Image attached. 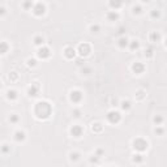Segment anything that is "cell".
<instances>
[{"instance_id": "obj_15", "label": "cell", "mask_w": 167, "mask_h": 167, "mask_svg": "<svg viewBox=\"0 0 167 167\" xmlns=\"http://www.w3.org/2000/svg\"><path fill=\"white\" fill-rule=\"evenodd\" d=\"M5 97H7L8 101L13 102V101H16L18 98V93H17V90H14V89H9V90H7Z\"/></svg>"}, {"instance_id": "obj_16", "label": "cell", "mask_w": 167, "mask_h": 167, "mask_svg": "<svg viewBox=\"0 0 167 167\" xmlns=\"http://www.w3.org/2000/svg\"><path fill=\"white\" fill-rule=\"evenodd\" d=\"M119 106H120V108L123 111H129L130 108H132V103H130V101H128V99H124V101H121V102L119 103Z\"/></svg>"}, {"instance_id": "obj_19", "label": "cell", "mask_w": 167, "mask_h": 167, "mask_svg": "<svg viewBox=\"0 0 167 167\" xmlns=\"http://www.w3.org/2000/svg\"><path fill=\"white\" fill-rule=\"evenodd\" d=\"M80 159H81V154H80L78 151H71L69 153V161L72 163H77Z\"/></svg>"}, {"instance_id": "obj_17", "label": "cell", "mask_w": 167, "mask_h": 167, "mask_svg": "<svg viewBox=\"0 0 167 167\" xmlns=\"http://www.w3.org/2000/svg\"><path fill=\"white\" fill-rule=\"evenodd\" d=\"M128 43H129V39L125 37V35H121V37L118 39V46H119V48H125V47H128Z\"/></svg>"}, {"instance_id": "obj_7", "label": "cell", "mask_w": 167, "mask_h": 167, "mask_svg": "<svg viewBox=\"0 0 167 167\" xmlns=\"http://www.w3.org/2000/svg\"><path fill=\"white\" fill-rule=\"evenodd\" d=\"M51 50H50L47 46H41V47H38V50H37V56L39 57V59H42V60H46V59H48L50 56H51Z\"/></svg>"}, {"instance_id": "obj_31", "label": "cell", "mask_w": 167, "mask_h": 167, "mask_svg": "<svg viewBox=\"0 0 167 167\" xmlns=\"http://www.w3.org/2000/svg\"><path fill=\"white\" fill-rule=\"evenodd\" d=\"M33 2L32 0H26V2H24L22 3V8L25 9V11H32V8H33Z\"/></svg>"}, {"instance_id": "obj_9", "label": "cell", "mask_w": 167, "mask_h": 167, "mask_svg": "<svg viewBox=\"0 0 167 167\" xmlns=\"http://www.w3.org/2000/svg\"><path fill=\"white\" fill-rule=\"evenodd\" d=\"M69 133H71L72 137H75V139H80V137L84 135V128L80 125V124H75V125L71 127Z\"/></svg>"}, {"instance_id": "obj_42", "label": "cell", "mask_w": 167, "mask_h": 167, "mask_svg": "<svg viewBox=\"0 0 167 167\" xmlns=\"http://www.w3.org/2000/svg\"><path fill=\"white\" fill-rule=\"evenodd\" d=\"M124 30H125V29H124V27H120L118 33H119V34H124Z\"/></svg>"}, {"instance_id": "obj_12", "label": "cell", "mask_w": 167, "mask_h": 167, "mask_svg": "<svg viewBox=\"0 0 167 167\" xmlns=\"http://www.w3.org/2000/svg\"><path fill=\"white\" fill-rule=\"evenodd\" d=\"M106 18L108 22H115V21H118L120 18V14L118 11H108L106 14Z\"/></svg>"}, {"instance_id": "obj_3", "label": "cell", "mask_w": 167, "mask_h": 167, "mask_svg": "<svg viewBox=\"0 0 167 167\" xmlns=\"http://www.w3.org/2000/svg\"><path fill=\"white\" fill-rule=\"evenodd\" d=\"M106 119H107V121L110 123V124L116 125V124H119V123L121 121V114L119 111H116V110H111V111L107 112Z\"/></svg>"}, {"instance_id": "obj_11", "label": "cell", "mask_w": 167, "mask_h": 167, "mask_svg": "<svg viewBox=\"0 0 167 167\" xmlns=\"http://www.w3.org/2000/svg\"><path fill=\"white\" fill-rule=\"evenodd\" d=\"M63 55H64L65 59H68V60H73L75 57H76V55H77V51H76V50H75L73 47L68 46V47H65V48H64Z\"/></svg>"}, {"instance_id": "obj_10", "label": "cell", "mask_w": 167, "mask_h": 167, "mask_svg": "<svg viewBox=\"0 0 167 167\" xmlns=\"http://www.w3.org/2000/svg\"><path fill=\"white\" fill-rule=\"evenodd\" d=\"M145 69H146V67H145V64L141 61H135L132 64V72L135 75H142Z\"/></svg>"}, {"instance_id": "obj_41", "label": "cell", "mask_w": 167, "mask_h": 167, "mask_svg": "<svg viewBox=\"0 0 167 167\" xmlns=\"http://www.w3.org/2000/svg\"><path fill=\"white\" fill-rule=\"evenodd\" d=\"M73 115H75V118H80V116H81V111L77 110V108H75V110H73Z\"/></svg>"}, {"instance_id": "obj_1", "label": "cell", "mask_w": 167, "mask_h": 167, "mask_svg": "<svg viewBox=\"0 0 167 167\" xmlns=\"http://www.w3.org/2000/svg\"><path fill=\"white\" fill-rule=\"evenodd\" d=\"M51 114H52V106L50 105V102H47V101H39V102L35 103L34 115L37 119L46 120L51 116Z\"/></svg>"}, {"instance_id": "obj_28", "label": "cell", "mask_w": 167, "mask_h": 167, "mask_svg": "<svg viewBox=\"0 0 167 167\" xmlns=\"http://www.w3.org/2000/svg\"><path fill=\"white\" fill-rule=\"evenodd\" d=\"M89 30H90V33H93V34H97V33L101 32V25H99V24H91V25L89 26Z\"/></svg>"}, {"instance_id": "obj_25", "label": "cell", "mask_w": 167, "mask_h": 167, "mask_svg": "<svg viewBox=\"0 0 167 167\" xmlns=\"http://www.w3.org/2000/svg\"><path fill=\"white\" fill-rule=\"evenodd\" d=\"M132 162H133V163H137V165L142 163V162H144V155H142V153H139V151H137V154H135V155L132 157Z\"/></svg>"}, {"instance_id": "obj_26", "label": "cell", "mask_w": 167, "mask_h": 167, "mask_svg": "<svg viewBox=\"0 0 167 167\" xmlns=\"http://www.w3.org/2000/svg\"><path fill=\"white\" fill-rule=\"evenodd\" d=\"M93 73V68L89 67V65H84V67H81V75L82 76H89Z\"/></svg>"}, {"instance_id": "obj_29", "label": "cell", "mask_w": 167, "mask_h": 167, "mask_svg": "<svg viewBox=\"0 0 167 167\" xmlns=\"http://www.w3.org/2000/svg\"><path fill=\"white\" fill-rule=\"evenodd\" d=\"M145 98H146V91H145V90H137L136 91V99L142 101Z\"/></svg>"}, {"instance_id": "obj_38", "label": "cell", "mask_w": 167, "mask_h": 167, "mask_svg": "<svg viewBox=\"0 0 167 167\" xmlns=\"http://www.w3.org/2000/svg\"><path fill=\"white\" fill-rule=\"evenodd\" d=\"M99 159H101L99 157H97L96 154H94V155H91V157H90L89 162H90V163H98V162H99Z\"/></svg>"}, {"instance_id": "obj_2", "label": "cell", "mask_w": 167, "mask_h": 167, "mask_svg": "<svg viewBox=\"0 0 167 167\" xmlns=\"http://www.w3.org/2000/svg\"><path fill=\"white\" fill-rule=\"evenodd\" d=\"M132 146H133V149L136 151H139V153H144V151L148 150L149 142H148V140H145L144 137H137V139L133 140Z\"/></svg>"}, {"instance_id": "obj_34", "label": "cell", "mask_w": 167, "mask_h": 167, "mask_svg": "<svg viewBox=\"0 0 167 167\" xmlns=\"http://www.w3.org/2000/svg\"><path fill=\"white\" fill-rule=\"evenodd\" d=\"M154 133L158 135V136H163L165 135V128L162 125H155L154 128Z\"/></svg>"}, {"instance_id": "obj_27", "label": "cell", "mask_w": 167, "mask_h": 167, "mask_svg": "<svg viewBox=\"0 0 167 167\" xmlns=\"http://www.w3.org/2000/svg\"><path fill=\"white\" fill-rule=\"evenodd\" d=\"M163 121H165V118H163L162 115H155L154 118H153V123H154L155 125H162Z\"/></svg>"}, {"instance_id": "obj_36", "label": "cell", "mask_w": 167, "mask_h": 167, "mask_svg": "<svg viewBox=\"0 0 167 167\" xmlns=\"http://www.w3.org/2000/svg\"><path fill=\"white\" fill-rule=\"evenodd\" d=\"M150 17L151 18H159V17H161V11H158V9H153V11H151L150 12Z\"/></svg>"}, {"instance_id": "obj_5", "label": "cell", "mask_w": 167, "mask_h": 167, "mask_svg": "<svg viewBox=\"0 0 167 167\" xmlns=\"http://www.w3.org/2000/svg\"><path fill=\"white\" fill-rule=\"evenodd\" d=\"M91 52V46L89 45L88 42H84V43H80L78 47H77V54L81 56V57H86L89 56Z\"/></svg>"}, {"instance_id": "obj_39", "label": "cell", "mask_w": 167, "mask_h": 167, "mask_svg": "<svg viewBox=\"0 0 167 167\" xmlns=\"http://www.w3.org/2000/svg\"><path fill=\"white\" fill-rule=\"evenodd\" d=\"M94 154H96L97 157H99V158H102V155L105 154V150L99 148V149H97V150H96V153H94Z\"/></svg>"}, {"instance_id": "obj_18", "label": "cell", "mask_w": 167, "mask_h": 167, "mask_svg": "<svg viewBox=\"0 0 167 167\" xmlns=\"http://www.w3.org/2000/svg\"><path fill=\"white\" fill-rule=\"evenodd\" d=\"M9 45H8V42H5V41H0V55H5L7 52L9 51Z\"/></svg>"}, {"instance_id": "obj_24", "label": "cell", "mask_w": 167, "mask_h": 167, "mask_svg": "<svg viewBox=\"0 0 167 167\" xmlns=\"http://www.w3.org/2000/svg\"><path fill=\"white\" fill-rule=\"evenodd\" d=\"M11 150H12V148H11L9 144H3L2 146H0V153L3 155H8L11 153Z\"/></svg>"}, {"instance_id": "obj_40", "label": "cell", "mask_w": 167, "mask_h": 167, "mask_svg": "<svg viewBox=\"0 0 167 167\" xmlns=\"http://www.w3.org/2000/svg\"><path fill=\"white\" fill-rule=\"evenodd\" d=\"M7 14V8L5 7H0V17H3Z\"/></svg>"}, {"instance_id": "obj_22", "label": "cell", "mask_w": 167, "mask_h": 167, "mask_svg": "<svg viewBox=\"0 0 167 167\" xmlns=\"http://www.w3.org/2000/svg\"><path fill=\"white\" fill-rule=\"evenodd\" d=\"M161 34H159L158 32H151L150 34H149V41L150 42H153V43H155V42H159L161 41Z\"/></svg>"}, {"instance_id": "obj_33", "label": "cell", "mask_w": 167, "mask_h": 167, "mask_svg": "<svg viewBox=\"0 0 167 167\" xmlns=\"http://www.w3.org/2000/svg\"><path fill=\"white\" fill-rule=\"evenodd\" d=\"M132 13L136 14V16L141 14V13H142V7H141V5H133V7H132Z\"/></svg>"}, {"instance_id": "obj_30", "label": "cell", "mask_w": 167, "mask_h": 167, "mask_svg": "<svg viewBox=\"0 0 167 167\" xmlns=\"http://www.w3.org/2000/svg\"><path fill=\"white\" fill-rule=\"evenodd\" d=\"M18 121H20V116L17 114H11V116H9V123L11 124H17Z\"/></svg>"}, {"instance_id": "obj_35", "label": "cell", "mask_w": 167, "mask_h": 167, "mask_svg": "<svg viewBox=\"0 0 167 167\" xmlns=\"http://www.w3.org/2000/svg\"><path fill=\"white\" fill-rule=\"evenodd\" d=\"M8 78L11 80L12 82H16L18 80V73H17V72H11V73L8 75Z\"/></svg>"}, {"instance_id": "obj_37", "label": "cell", "mask_w": 167, "mask_h": 167, "mask_svg": "<svg viewBox=\"0 0 167 167\" xmlns=\"http://www.w3.org/2000/svg\"><path fill=\"white\" fill-rule=\"evenodd\" d=\"M26 63H27V65H29L30 68H34V67H37V65H38L37 59H32V57H30V59H27Z\"/></svg>"}, {"instance_id": "obj_32", "label": "cell", "mask_w": 167, "mask_h": 167, "mask_svg": "<svg viewBox=\"0 0 167 167\" xmlns=\"http://www.w3.org/2000/svg\"><path fill=\"white\" fill-rule=\"evenodd\" d=\"M153 55H154V48L151 47V46L149 48L145 50V52H144V56L145 57H148V59H149V57H153Z\"/></svg>"}, {"instance_id": "obj_20", "label": "cell", "mask_w": 167, "mask_h": 167, "mask_svg": "<svg viewBox=\"0 0 167 167\" xmlns=\"http://www.w3.org/2000/svg\"><path fill=\"white\" fill-rule=\"evenodd\" d=\"M91 130L94 133H101L103 130V124H102V123H99V121L93 123V124H91Z\"/></svg>"}, {"instance_id": "obj_13", "label": "cell", "mask_w": 167, "mask_h": 167, "mask_svg": "<svg viewBox=\"0 0 167 167\" xmlns=\"http://www.w3.org/2000/svg\"><path fill=\"white\" fill-rule=\"evenodd\" d=\"M123 4H124V0H108V5L112 11H118L120 9Z\"/></svg>"}, {"instance_id": "obj_43", "label": "cell", "mask_w": 167, "mask_h": 167, "mask_svg": "<svg viewBox=\"0 0 167 167\" xmlns=\"http://www.w3.org/2000/svg\"><path fill=\"white\" fill-rule=\"evenodd\" d=\"M141 2H142V3H150L151 0H141Z\"/></svg>"}, {"instance_id": "obj_21", "label": "cell", "mask_w": 167, "mask_h": 167, "mask_svg": "<svg viewBox=\"0 0 167 167\" xmlns=\"http://www.w3.org/2000/svg\"><path fill=\"white\" fill-rule=\"evenodd\" d=\"M128 48L130 50V51H136V50H139V48H140V42L137 41V39L129 41V43H128Z\"/></svg>"}, {"instance_id": "obj_8", "label": "cell", "mask_w": 167, "mask_h": 167, "mask_svg": "<svg viewBox=\"0 0 167 167\" xmlns=\"http://www.w3.org/2000/svg\"><path fill=\"white\" fill-rule=\"evenodd\" d=\"M39 84L38 82H33L30 86L27 88L26 90V94H27V97H30V98H35V97H38V94H39Z\"/></svg>"}, {"instance_id": "obj_44", "label": "cell", "mask_w": 167, "mask_h": 167, "mask_svg": "<svg viewBox=\"0 0 167 167\" xmlns=\"http://www.w3.org/2000/svg\"><path fill=\"white\" fill-rule=\"evenodd\" d=\"M0 90H2V84H0Z\"/></svg>"}, {"instance_id": "obj_14", "label": "cell", "mask_w": 167, "mask_h": 167, "mask_svg": "<svg viewBox=\"0 0 167 167\" xmlns=\"http://www.w3.org/2000/svg\"><path fill=\"white\" fill-rule=\"evenodd\" d=\"M13 139H14V141L18 142V144L20 142H24L26 140V133L24 132V130H16V132H14Z\"/></svg>"}, {"instance_id": "obj_6", "label": "cell", "mask_w": 167, "mask_h": 167, "mask_svg": "<svg viewBox=\"0 0 167 167\" xmlns=\"http://www.w3.org/2000/svg\"><path fill=\"white\" fill-rule=\"evenodd\" d=\"M32 12L34 16H37V17H42L43 14L46 13V5L43 4L42 2H38V3H35L33 5V8H32Z\"/></svg>"}, {"instance_id": "obj_23", "label": "cell", "mask_w": 167, "mask_h": 167, "mask_svg": "<svg viewBox=\"0 0 167 167\" xmlns=\"http://www.w3.org/2000/svg\"><path fill=\"white\" fill-rule=\"evenodd\" d=\"M33 43L37 47H41V46L45 45V38H43L42 35H35V37L33 38Z\"/></svg>"}, {"instance_id": "obj_4", "label": "cell", "mask_w": 167, "mask_h": 167, "mask_svg": "<svg viewBox=\"0 0 167 167\" xmlns=\"http://www.w3.org/2000/svg\"><path fill=\"white\" fill-rule=\"evenodd\" d=\"M82 99H84V94L81 90H78V89H73V90H71L69 91V101L73 105H78V103H81L82 102Z\"/></svg>"}]
</instances>
